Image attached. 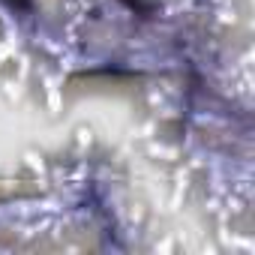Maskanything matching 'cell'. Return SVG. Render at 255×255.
I'll list each match as a JSON object with an SVG mask.
<instances>
[{
	"label": "cell",
	"instance_id": "6da1fadb",
	"mask_svg": "<svg viewBox=\"0 0 255 255\" xmlns=\"http://www.w3.org/2000/svg\"><path fill=\"white\" fill-rule=\"evenodd\" d=\"M9 3H12L15 9H24V6H27V0H9Z\"/></svg>",
	"mask_w": 255,
	"mask_h": 255
}]
</instances>
